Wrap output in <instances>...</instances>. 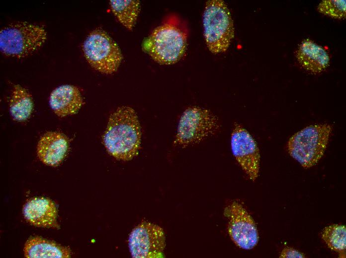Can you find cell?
Wrapping results in <instances>:
<instances>
[{"instance_id":"6da1fadb","label":"cell","mask_w":346,"mask_h":258,"mask_svg":"<svg viewBox=\"0 0 346 258\" xmlns=\"http://www.w3.org/2000/svg\"><path fill=\"white\" fill-rule=\"evenodd\" d=\"M141 138L140 123L133 108L121 106L111 114L103 136L110 154L119 160L132 159L138 154Z\"/></svg>"},{"instance_id":"7a4b0ae2","label":"cell","mask_w":346,"mask_h":258,"mask_svg":"<svg viewBox=\"0 0 346 258\" xmlns=\"http://www.w3.org/2000/svg\"><path fill=\"white\" fill-rule=\"evenodd\" d=\"M185 22L176 14H171L146 39L143 49L161 64L170 65L183 56L187 45Z\"/></svg>"},{"instance_id":"3957f363","label":"cell","mask_w":346,"mask_h":258,"mask_svg":"<svg viewBox=\"0 0 346 258\" xmlns=\"http://www.w3.org/2000/svg\"><path fill=\"white\" fill-rule=\"evenodd\" d=\"M202 22L205 41L209 50L214 54L227 51L234 38L235 28L230 11L225 1H207Z\"/></svg>"},{"instance_id":"277c9868","label":"cell","mask_w":346,"mask_h":258,"mask_svg":"<svg viewBox=\"0 0 346 258\" xmlns=\"http://www.w3.org/2000/svg\"><path fill=\"white\" fill-rule=\"evenodd\" d=\"M332 131L331 125H310L293 134L287 142L289 155L305 169L316 165L323 157Z\"/></svg>"},{"instance_id":"5b68a950","label":"cell","mask_w":346,"mask_h":258,"mask_svg":"<svg viewBox=\"0 0 346 258\" xmlns=\"http://www.w3.org/2000/svg\"><path fill=\"white\" fill-rule=\"evenodd\" d=\"M220 126L218 118L209 110L189 107L180 117L174 144L182 147L198 144L214 135Z\"/></svg>"},{"instance_id":"8992f818","label":"cell","mask_w":346,"mask_h":258,"mask_svg":"<svg viewBox=\"0 0 346 258\" xmlns=\"http://www.w3.org/2000/svg\"><path fill=\"white\" fill-rule=\"evenodd\" d=\"M46 39L42 26L27 22L11 24L0 31V50L7 56L24 58L39 49Z\"/></svg>"},{"instance_id":"52a82bcc","label":"cell","mask_w":346,"mask_h":258,"mask_svg":"<svg viewBox=\"0 0 346 258\" xmlns=\"http://www.w3.org/2000/svg\"><path fill=\"white\" fill-rule=\"evenodd\" d=\"M85 57L92 67L104 74L116 72L123 60L121 50L104 30L91 31L83 45Z\"/></svg>"},{"instance_id":"ba28073f","label":"cell","mask_w":346,"mask_h":258,"mask_svg":"<svg viewBox=\"0 0 346 258\" xmlns=\"http://www.w3.org/2000/svg\"><path fill=\"white\" fill-rule=\"evenodd\" d=\"M128 246L133 258H161L166 246L164 232L156 224L142 222L131 232Z\"/></svg>"},{"instance_id":"9c48e42d","label":"cell","mask_w":346,"mask_h":258,"mask_svg":"<svg viewBox=\"0 0 346 258\" xmlns=\"http://www.w3.org/2000/svg\"><path fill=\"white\" fill-rule=\"evenodd\" d=\"M232 154L242 170L253 182L260 171V154L257 143L242 125L235 123L231 135Z\"/></svg>"},{"instance_id":"30bf717a","label":"cell","mask_w":346,"mask_h":258,"mask_svg":"<svg viewBox=\"0 0 346 258\" xmlns=\"http://www.w3.org/2000/svg\"><path fill=\"white\" fill-rule=\"evenodd\" d=\"M229 219L228 230L233 242L245 250L254 248L259 241L256 224L248 211L237 201H233L225 208Z\"/></svg>"},{"instance_id":"8fae6325","label":"cell","mask_w":346,"mask_h":258,"mask_svg":"<svg viewBox=\"0 0 346 258\" xmlns=\"http://www.w3.org/2000/svg\"><path fill=\"white\" fill-rule=\"evenodd\" d=\"M23 214L30 224L38 227L59 229L57 210L54 202L44 197L27 201L23 207Z\"/></svg>"},{"instance_id":"7c38bea8","label":"cell","mask_w":346,"mask_h":258,"mask_svg":"<svg viewBox=\"0 0 346 258\" xmlns=\"http://www.w3.org/2000/svg\"><path fill=\"white\" fill-rule=\"evenodd\" d=\"M295 55L301 67L312 74L321 73L330 64V57L327 52L322 46L308 39L301 42Z\"/></svg>"},{"instance_id":"4fadbf2b","label":"cell","mask_w":346,"mask_h":258,"mask_svg":"<svg viewBox=\"0 0 346 258\" xmlns=\"http://www.w3.org/2000/svg\"><path fill=\"white\" fill-rule=\"evenodd\" d=\"M68 146V140L64 134L58 132H47L41 137L38 143L37 156L44 164L56 166L64 159Z\"/></svg>"},{"instance_id":"5bb4252c","label":"cell","mask_w":346,"mask_h":258,"mask_svg":"<svg viewBox=\"0 0 346 258\" xmlns=\"http://www.w3.org/2000/svg\"><path fill=\"white\" fill-rule=\"evenodd\" d=\"M84 104L79 89L71 85H63L51 93L49 105L59 117H63L77 113Z\"/></svg>"},{"instance_id":"9a60e30c","label":"cell","mask_w":346,"mask_h":258,"mask_svg":"<svg viewBox=\"0 0 346 258\" xmlns=\"http://www.w3.org/2000/svg\"><path fill=\"white\" fill-rule=\"evenodd\" d=\"M23 251L25 257L28 258H68L71 255L68 247L39 237L29 238L25 244Z\"/></svg>"},{"instance_id":"2e32d148","label":"cell","mask_w":346,"mask_h":258,"mask_svg":"<svg viewBox=\"0 0 346 258\" xmlns=\"http://www.w3.org/2000/svg\"><path fill=\"white\" fill-rule=\"evenodd\" d=\"M33 102L29 92L19 85L14 87L9 101V113L17 121L28 119L33 111Z\"/></svg>"},{"instance_id":"e0dca14e","label":"cell","mask_w":346,"mask_h":258,"mask_svg":"<svg viewBox=\"0 0 346 258\" xmlns=\"http://www.w3.org/2000/svg\"><path fill=\"white\" fill-rule=\"evenodd\" d=\"M110 6L118 21L127 29L132 30L139 16L141 3L137 0H112Z\"/></svg>"},{"instance_id":"ac0fdd59","label":"cell","mask_w":346,"mask_h":258,"mask_svg":"<svg viewBox=\"0 0 346 258\" xmlns=\"http://www.w3.org/2000/svg\"><path fill=\"white\" fill-rule=\"evenodd\" d=\"M321 237L328 247L337 252L340 258H346V228L345 225L333 224L325 227Z\"/></svg>"},{"instance_id":"d6986e66","label":"cell","mask_w":346,"mask_h":258,"mask_svg":"<svg viewBox=\"0 0 346 258\" xmlns=\"http://www.w3.org/2000/svg\"><path fill=\"white\" fill-rule=\"evenodd\" d=\"M318 11L327 16L338 19L346 17V0H324L319 4Z\"/></svg>"},{"instance_id":"ffe728a7","label":"cell","mask_w":346,"mask_h":258,"mask_svg":"<svg viewBox=\"0 0 346 258\" xmlns=\"http://www.w3.org/2000/svg\"><path fill=\"white\" fill-rule=\"evenodd\" d=\"M305 257V256L303 253L293 248L288 247L284 248L279 256V258H303Z\"/></svg>"}]
</instances>
